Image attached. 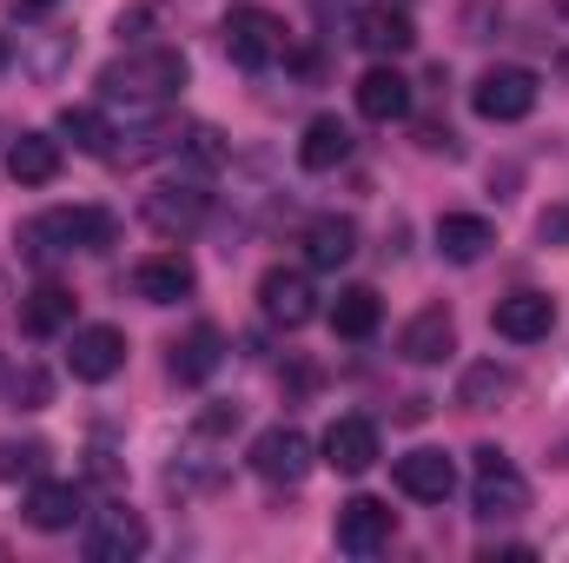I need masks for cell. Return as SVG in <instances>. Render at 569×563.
<instances>
[{"instance_id":"obj_1","label":"cell","mask_w":569,"mask_h":563,"mask_svg":"<svg viewBox=\"0 0 569 563\" xmlns=\"http://www.w3.org/2000/svg\"><path fill=\"white\" fill-rule=\"evenodd\" d=\"M120 239V219L107 206H53L40 219L20 226V246L33 259H60V253H107Z\"/></svg>"},{"instance_id":"obj_2","label":"cell","mask_w":569,"mask_h":563,"mask_svg":"<svg viewBox=\"0 0 569 563\" xmlns=\"http://www.w3.org/2000/svg\"><path fill=\"white\" fill-rule=\"evenodd\" d=\"M100 87H107V100H172L179 87H186V53L179 47H140V53H120V60H107L100 67Z\"/></svg>"},{"instance_id":"obj_3","label":"cell","mask_w":569,"mask_h":563,"mask_svg":"<svg viewBox=\"0 0 569 563\" xmlns=\"http://www.w3.org/2000/svg\"><path fill=\"white\" fill-rule=\"evenodd\" d=\"M470 511H477L483 524H510V517H523V511H530V484H523V471H517L497 444H483V451H477Z\"/></svg>"},{"instance_id":"obj_4","label":"cell","mask_w":569,"mask_h":563,"mask_svg":"<svg viewBox=\"0 0 569 563\" xmlns=\"http://www.w3.org/2000/svg\"><path fill=\"white\" fill-rule=\"evenodd\" d=\"M537 93H543V80H537L530 67H490V73L470 87V107H477V120L510 127V120H530V113H537Z\"/></svg>"},{"instance_id":"obj_5","label":"cell","mask_w":569,"mask_h":563,"mask_svg":"<svg viewBox=\"0 0 569 563\" xmlns=\"http://www.w3.org/2000/svg\"><path fill=\"white\" fill-rule=\"evenodd\" d=\"M219 33H226V53L239 67H272V60H284V47H291V33H284V20L272 7H232Z\"/></svg>"},{"instance_id":"obj_6","label":"cell","mask_w":569,"mask_h":563,"mask_svg":"<svg viewBox=\"0 0 569 563\" xmlns=\"http://www.w3.org/2000/svg\"><path fill=\"white\" fill-rule=\"evenodd\" d=\"M391 531H398V511L378 504V497H351V504H338V524H331V537H338L345 557H378V551L391 544Z\"/></svg>"},{"instance_id":"obj_7","label":"cell","mask_w":569,"mask_h":563,"mask_svg":"<svg viewBox=\"0 0 569 563\" xmlns=\"http://www.w3.org/2000/svg\"><path fill=\"white\" fill-rule=\"evenodd\" d=\"M120 365H127V332H120V325H80V332L67 338V372H73L80 385H107Z\"/></svg>"},{"instance_id":"obj_8","label":"cell","mask_w":569,"mask_h":563,"mask_svg":"<svg viewBox=\"0 0 569 563\" xmlns=\"http://www.w3.org/2000/svg\"><path fill=\"white\" fill-rule=\"evenodd\" d=\"M146 544H152V531H146L140 511H127V504L100 511V517L87 524V537H80V551L93 563H127V557H140Z\"/></svg>"},{"instance_id":"obj_9","label":"cell","mask_w":569,"mask_h":563,"mask_svg":"<svg viewBox=\"0 0 569 563\" xmlns=\"http://www.w3.org/2000/svg\"><path fill=\"white\" fill-rule=\"evenodd\" d=\"M252 471H259L266 484H298V477L311 471V437H305L298 424L259 431V437H252Z\"/></svg>"},{"instance_id":"obj_10","label":"cell","mask_w":569,"mask_h":563,"mask_svg":"<svg viewBox=\"0 0 569 563\" xmlns=\"http://www.w3.org/2000/svg\"><path fill=\"white\" fill-rule=\"evenodd\" d=\"M351 33H358V47H365V53H378V60H398V53H411V47H418V27H411V13H405V7H391V0H371V7H358Z\"/></svg>"},{"instance_id":"obj_11","label":"cell","mask_w":569,"mask_h":563,"mask_svg":"<svg viewBox=\"0 0 569 563\" xmlns=\"http://www.w3.org/2000/svg\"><path fill=\"white\" fill-rule=\"evenodd\" d=\"M212 213V192L206 186H159V192H146V206H140V219L152 226V233H166V239H179V233H192L199 219Z\"/></svg>"},{"instance_id":"obj_12","label":"cell","mask_w":569,"mask_h":563,"mask_svg":"<svg viewBox=\"0 0 569 563\" xmlns=\"http://www.w3.org/2000/svg\"><path fill=\"white\" fill-rule=\"evenodd\" d=\"M259 312L284 325V332H298V325H311V312H318V292L305 273H291V266H272L266 279H259Z\"/></svg>"},{"instance_id":"obj_13","label":"cell","mask_w":569,"mask_h":563,"mask_svg":"<svg viewBox=\"0 0 569 563\" xmlns=\"http://www.w3.org/2000/svg\"><path fill=\"white\" fill-rule=\"evenodd\" d=\"M490 325H497V338H510V345H537V338H550L557 305H550V292H510V298H497Z\"/></svg>"},{"instance_id":"obj_14","label":"cell","mask_w":569,"mask_h":563,"mask_svg":"<svg viewBox=\"0 0 569 563\" xmlns=\"http://www.w3.org/2000/svg\"><path fill=\"white\" fill-rule=\"evenodd\" d=\"M192 285H199V273H192L186 253H152V259L133 266V292L146 305H179V298H192Z\"/></svg>"},{"instance_id":"obj_15","label":"cell","mask_w":569,"mask_h":563,"mask_svg":"<svg viewBox=\"0 0 569 563\" xmlns=\"http://www.w3.org/2000/svg\"><path fill=\"white\" fill-rule=\"evenodd\" d=\"M325 464L345 471V477H365L378 464V424L371 418H331V431H325Z\"/></svg>"},{"instance_id":"obj_16","label":"cell","mask_w":569,"mask_h":563,"mask_svg":"<svg viewBox=\"0 0 569 563\" xmlns=\"http://www.w3.org/2000/svg\"><path fill=\"white\" fill-rule=\"evenodd\" d=\"M391 477H398V491L418 497V504H443V497L457 491V464H450L443 451H405Z\"/></svg>"},{"instance_id":"obj_17","label":"cell","mask_w":569,"mask_h":563,"mask_svg":"<svg viewBox=\"0 0 569 563\" xmlns=\"http://www.w3.org/2000/svg\"><path fill=\"white\" fill-rule=\"evenodd\" d=\"M398 352H405L411 365H437V358H450V352H457V318H450V305H425V312L398 332Z\"/></svg>"},{"instance_id":"obj_18","label":"cell","mask_w":569,"mask_h":563,"mask_svg":"<svg viewBox=\"0 0 569 563\" xmlns=\"http://www.w3.org/2000/svg\"><path fill=\"white\" fill-rule=\"evenodd\" d=\"M358 113H365V120H378V127L411 120V80H405L398 67H371V73L358 80Z\"/></svg>"},{"instance_id":"obj_19","label":"cell","mask_w":569,"mask_h":563,"mask_svg":"<svg viewBox=\"0 0 569 563\" xmlns=\"http://www.w3.org/2000/svg\"><path fill=\"white\" fill-rule=\"evenodd\" d=\"M351 253H358V219L325 213V219H311V226H305V259H311L318 273H338Z\"/></svg>"},{"instance_id":"obj_20","label":"cell","mask_w":569,"mask_h":563,"mask_svg":"<svg viewBox=\"0 0 569 563\" xmlns=\"http://www.w3.org/2000/svg\"><path fill=\"white\" fill-rule=\"evenodd\" d=\"M490 246H497L490 219H477V213H443V219H437V253H443L450 266H477Z\"/></svg>"},{"instance_id":"obj_21","label":"cell","mask_w":569,"mask_h":563,"mask_svg":"<svg viewBox=\"0 0 569 563\" xmlns=\"http://www.w3.org/2000/svg\"><path fill=\"white\" fill-rule=\"evenodd\" d=\"M219 358H226L219 325H192V332L172 345V378H179V385H206V378L219 372Z\"/></svg>"},{"instance_id":"obj_22","label":"cell","mask_w":569,"mask_h":563,"mask_svg":"<svg viewBox=\"0 0 569 563\" xmlns=\"http://www.w3.org/2000/svg\"><path fill=\"white\" fill-rule=\"evenodd\" d=\"M351 159V127L338 120V113H318L311 127H305V140H298V166L305 172H331V166H345Z\"/></svg>"},{"instance_id":"obj_23","label":"cell","mask_w":569,"mask_h":563,"mask_svg":"<svg viewBox=\"0 0 569 563\" xmlns=\"http://www.w3.org/2000/svg\"><path fill=\"white\" fill-rule=\"evenodd\" d=\"M80 511H87V497H80V484H33V497H27V524L33 531H73L80 524Z\"/></svg>"},{"instance_id":"obj_24","label":"cell","mask_w":569,"mask_h":563,"mask_svg":"<svg viewBox=\"0 0 569 563\" xmlns=\"http://www.w3.org/2000/svg\"><path fill=\"white\" fill-rule=\"evenodd\" d=\"M7 172L20 186H53L60 179V140L53 134H20V140L7 146Z\"/></svg>"},{"instance_id":"obj_25","label":"cell","mask_w":569,"mask_h":563,"mask_svg":"<svg viewBox=\"0 0 569 563\" xmlns=\"http://www.w3.org/2000/svg\"><path fill=\"white\" fill-rule=\"evenodd\" d=\"M67 325H73V292L33 285V292L20 298V332H27V338H53V332H67Z\"/></svg>"},{"instance_id":"obj_26","label":"cell","mask_w":569,"mask_h":563,"mask_svg":"<svg viewBox=\"0 0 569 563\" xmlns=\"http://www.w3.org/2000/svg\"><path fill=\"white\" fill-rule=\"evenodd\" d=\"M510 392H517V372H503L497 358H483V365H470V372L457 378V405H463V412H497Z\"/></svg>"},{"instance_id":"obj_27","label":"cell","mask_w":569,"mask_h":563,"mask_svg":"<svg viewBox=\"0 0 569 563\" xmlns=\"http://www.w3.org/2000/svg\"><path fill=\"white\" fill-rule=\"evenodd\" d=\"M378 318H385V305H378L371 285H345L338 305H331V332H338V338H371Z\"/></svg>"},{"instance_id":"obj_28","label":"cell","mask_w":569,"mask_h":563,"mask_svg":"<svg viewBox=\"0 0 569 563\" xmlns=\"http://www.w3.org/2000/svg\"><path fill=\"white\" fill-rule=\"evenodd\" d=\"M60 134L80 146V152H93V159H107L113 140H120V127H113L107 113H93V107H67V113H60Z\"/></svg>"},{"instance_id":"obj_29","label":"cell","mask_w":569,"mask_h":563,"mask_svg":"<svg viewBox=\"0 0 569 563\" xmlns=\"http://www.w3.org/2000/svg\"><path fill=\"white\" fill-rule=\"evenodd\" d=\"M47 444H13V437H0V477L13 484V477H40L47 471Z\"/></svg>"},{"instance_id":"obj_30","label":"cell","mask_w":569,"mask_h":563,"mask_svg":"<svg viewBox=\"0 0 569 563\" xmlns=\"http://www.w3.org/2000/svg\"><path fill=\"white\" fill-rule=\"evenodd\" d=\"M13 405H20V412H40V405H47V378H40L33 365L13 372Z\"/></svg>"},{"instance_id":"obj_31","label":"cell","mask_w":569,"mask_h":563,"mask_svg":"<svg viewBox=\"0 0 569 563\" xmlns=\"http://www.w3.org/2000/svg\"><path fill=\"white\" fill-rule=\"evenodd\" d=\"M192 431H199V437H226V431H239V405H206Z\"/></svg>"},{"instance_id":"obj_32","label":"cell","mask_w":569,"mask_h":563,"mask_svg":"<svg viewBox=\"0 0 569 563\" xmlns=\"http://www.w3.org/2000/svg\"><path fill=\"white\" fill-rule=\"evenodd\" d=\"M537 239H543V246H569V206H550V213L537 219Z\"/></svg>"},{"instance_id":"obj_33","label":"cell","mask_w":569,"mask_h":563,"mask_svg":"<svg viewBox=\"0 0 569 563\" xmlns=\"http://www.w3.org/2000/svg\"><path fill=\"white\" fill-rule=\"evenodd\" d=\"M47 7H60V0H7V13H13V20H40Z\"/></svg>"},{"instance_id":"obj_34","label":"cell","mask_w":569,"mask_h":563,"mask_svg":"<svg viewBox=\"0 0 569 563\" xmlns=\"http://www.w3.org/2000/svg\"><path fill=\"white\" fill-rule=\"evenodd\" d=\"M0 67H7V47H0Z\"/></svg>"}]
</instances>
